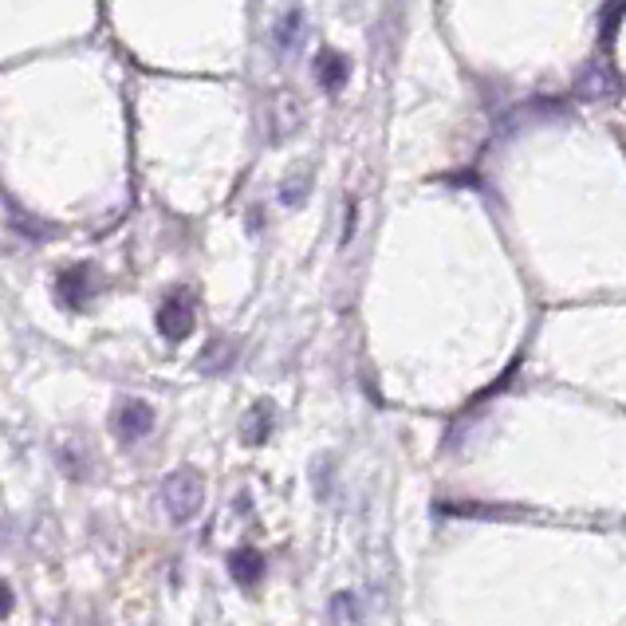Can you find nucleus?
Masks as SVG:
<instances>
[{"label":"nucleus","instance_id":"obj_1","mask_svg":"<svg viewBox=\"0 0 626 626\" xmlns=\"http://www.w3.org/2000/svg\"><path fill=\"white\" fill-rule=\"evenodd\" d=\"M162 504H166V512H170L178 524L193 520V516L201 512V504H205V481H201V473H193V469H174V473L162 481Z\"/></svg>","mask_w":626,"mask_h":626},{"label":"nucleus","instance_id":"obj_2","mask_svg":"<svg viewBox=\"0 0 626 626\" xmlns=\"http://www.w3.org/2000/svg\"><path fill=\"white\" fill-rule=\"evenodd\" d=\"M193 323H197V315H193V296L178 288V292L158 308V331H162L170 343H182L189 331H193Z\"/></svg>","mask_w":626,"mask_h":626},{"label":"nucleus","instance_id":"obj_3","mask_svg":"<svg viewBox=\"0 0 626 626\" xmlns=\"http://www.w3.org/2000/svg\"><path fill=\"white\" fill-rule=\"evenodd\" d=\"M150 426H154V410L146 406V402H123L119 410H115V418H111V430H115V438L119 441H138L150 434Z\"/></svg>","mask_w":626,"mask_h":626},{"label":"nucleus","instance_id":"obj_4","mask_svg":"<svg viewBox=\"0 0 626 626\" xmlns=\"http://www.w3.org/2000/svg\"><path fill=\"white\" fill-rule=\"evenodd\" d=\"M300 123H304V103H300V95H296V91H280V95L272 99V138H284V134L300 130Z\"/></svg>","mask_w":626,"mask_h":626},{"label":"nucleus","instance_id":"obj_5","mask_svg":"<svg viewBox=\"0 0 626 626\" xmlns=\"http://www.w3.org/2000/svg\"><path fill=\"white\" fill-rule=\"evenodd\" d=\"M315 79H319V87L323 91H331V95H339L343 87H347V79H351V63L343 60L339 52H319L315 56Z\"/></svg>","mask_w":626,"mask_h":626},{"label":"nucleus","instance_id":"obj_6","mask_svg":"<svg viewBox=\"0 0 626 626\" xmlns=\"http://www.w3.org/2000/svg\"><path fill=\"white\" fill-rule=\"evenodd\" d=\"M56 292H60V304L79 312V308L87 304V296H91V268H87V264H75L71 272H60Z\"/></svg>","mask_w":626,"mask_h":626},{"label":"nucleus","instance_id":"obj_7","mask_svg":"<svg viewBox=\"0 0 626 626\" xmlns=\"http://www.w3.org/2000/svg\"><path fill=\"white\" fill-rule=\"evenodd\" d=\"M229 575H233L241 587H256L260 575H264V556H260L256 548H237V552L229 556Z\"/></svg>","mask_w":626,"mask_h":626},{"label":"nucleus","instance_id":"obj_8","mask_svg":"<svg viewBox=\"0 0 626 626\" xmlns=\"http://www.w3.org/2000/svg\"><path fill=\"white\" fill-rule=\"evenodd\" d=\"M272 434V406L268 402H256L249 414H245V422H241V438L249 441V445H260V441H268Z\"/></svg>","mask_w":626,"mask_h":626},{"label":"nucleus","instance_id":"obj_9","mask_svg":"<svg viewBox=\"0 0 626 626\" xmlns=\"http://www.w3.org/2000/svg\"><path fill=\"white\" fill-rule=\"evenodd\" d=\"M237 351H241V343H233V339H213L209 351L201 355V371H205V375H221L225 367H233Z\"/></svg>","mask_w":626,"mask_h":626},{"label":"nucleus","instance_id":"obj_10","mask_svg":"<svg viewBox=\"0 0 626 626\" xmlns=\"http://www.w3.org/2000/svg\"><path fill=\"white\" fill-rule=\"evenodd\" d=\"M355 619H359V603H355V595H351V591H339V595L331 599V623L351 626Z\"/></svg>","mask_w":626,"mask_h":626},{"label":"nucleus","instance_id":"obj_11","mask_svg":"<svg viewBox=\"0 0 626 626\" xmlns=\"http://www.w3.org/2000/svg\"><path fill=\"white\" fill-rule=\"evenodd\" d=\"M296 36H300V8H292V12L276 24V44H280V48H292Z\"/></svg>","mask_w":626,"mask_h":626},{"label":"nucleus","instance_id":"obj_12","mask_svg":"<svg viewBox=\"0 0 626 626\" xmlns=\"http://www.w3.org/2000/svg\"><path fill=\"white\" fill-rule=\"evenodd\" d=\"M12 615V587L0 579V619H8Z\"/></svg>","mask_w":626,"mask_h":626}]
</instances>
